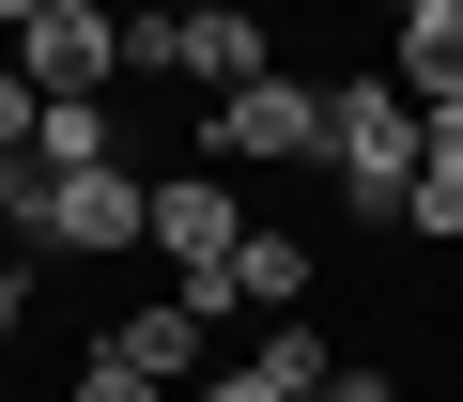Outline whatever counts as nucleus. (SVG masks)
<instances>
[{"label": "nucleus", "instance_id": "nucleus-5", "mask_svg": "<svg viewBox=\"0 0 463 402\" xmlns=\"http://www.w3.org/2000/svg\"><path fill=\"white\" fill-rule=\"evenodd\" d=\"M386 93L432 124V109H463V0H402L386 16Z\"/></svg>", "mask_w": 463, "mask_h": 402}, {"label": "nucleus", "instance_id": "nucleus-12", "mask_svg": "<svg viewBox=\"0 0 463 402\" xmlns=\"http://www.w3.org/2000/svg\"><path fill=\"white\" fill-rule=\"evenodd\" d=\"M62 402H170V387H155V371H124V356H109V340H93V356H78V387H62Z\"/></svg>", "mask_w": 463, "mask_h": 402}, {"label": "nucleus", "instance_id": "nucleus-14", "mask_svg": "<svg viewBox=\"0 0 463 402\" xmlns=\"http://www.w3.org/2000/svg\"><path fill=\"white\" fill-rule=\"evenodd\" d=\"M417 186H448V201H463V109H432V155H417Z\"/></svg>", "mask_w": 463, "mask_h": 402}, {"label": "nucleus", "instance_id": "nucleus-1", "mask_svg": "<svg viewBox=\"0 0 463 402\" xmlns=\"http://www.w3.org/2000/svg\"><path fill=\"white\" fill-rule=\"evenodd\" d=\"M417 155H432V124L386 93V62L325 78V170H340V201H355V217H386V233H402V201H417Z\"/></svg>", "mask_w": 463, "mask_h": 402}, {"label": "nucleus", "instance_id": "nucleus-10", "mask_svg": "<svg viewBox=\"0 0 463 402\" xmlns=\"http://www.w3.org/2000/svg\"><path fill=\"white\" fill-rule=\"evenodd\" d=\"M47 170L78 186V170H124V124L109 109H47Z\"/></svg>", "mask_w": 463, "mask_h": 402}, {"label": "nucleus", "instance_id": "nucleus-8", "mask_svg": "<svg viewBox=\"0 0 463 402\" xmlns=\"http://www.w3.org/2000/svg\"><path fill=\"white\" fill-rule=\"evenodd\" d=\"M325 371H340V356H325L309 325H263V356H232V371L185 387V402H325Z\"/></svg>", "mask_w": 463, "mask_h": 402}, {"label": "nucleus", "instance_id": "nucleus-11", "mask_svg": "<svg viewBox=\"0 0 463 402\" xmlns=\"http://www.w3.org/2000/svg\"><path fill=\"white\" fill-rule=\"evenodd\" d=\"M16 155H47V93H32L16 62H0V170H16Z\"/></svg>", "mask_w": 463, "mask_h": 402}, {"label": "nucleus", "instance_id": "nucleus-4", "mask_svg": "<svg viewBox=\"0 0 463 402\" xmlns=\"http://www.w3.org/2000/svg\"><path fill=\"white\" fill-rule=\"evenodd\" d=\"M47 248L62 263H124V248H155V170H47Z\"/></svg>", "mask_w": 463, "mask_h": 402}, {"label": "nucleus", "instance_id": "nucleus-3", "mask_svg": "<svg viewBox=\"0 0 463 402\" xmlns=\"http://www.w3.org/2000/svg\"><path fill=\"white\" fill-rule=\"evenodd\" d=\"M263 217L232 201V170H155V263H170V294L201 310L216 279H232V248H248Z\"/></svg>", "mask_w": 463, "mask_h": 402}, {"label": "nucleus", "instance_id": "nucleus-7", "mask_svg": "<svg viewBox=\"0 0 463 402\" xmlns=\"http://www.w3.org/2000/svg\"><path fill=\"white\" fill-rule=\"evenodd\" d=\"M216 310H248V325H294L309 310V233H248V248H232V279L201 294V325Z\"/></svg>", "mask_w": 463, "mask_h": 402}, {"label": "nucleus", "instance_id": "nucleus-6", "mask_svg": "<svg viewBox=\"0 0 463 402\" xmlns=\"http://www.w3.org/2000/svg\"><path fill=\"white\" fill-rule=\"evenodd\" d=\"M170 78H201V109H232L248 78H279V32L232 16V0H216V16H170Z\"/></svg>", "mask_w": 463, "mask_h": 402}, {"label": "nucleus", "instance_id": "nucleus-9", "mask_svg": "<svg viewBox=\"0 0 463 402\" xmlns=\"http://www.w3.org/2000/svg\"><path fill=\"white\" fill-rule=\"evenodd\" d=\"M201 340H216V325H201V310H185V294H139V310H124V325H109V356H124V371H155V387H170V402H185V371H201Z\"/></svg>", "mask_w": 463, "mask_h": 402}, {"label": "nucleus", "instance_id": "nucleus-13", "mask_svg": "<svg viewBox=\"0 0 463 402\" xmlns=\"http://www.w3.org/2000/svg\"><path fill=\"white\" fill-rule=\"evenodd\" d=\"M0 233H32V248H47V155H16V170H0Z\"/></svg>", "mask_w": 463, "mask_h": 402}, {"label": "nucleus", "instance_id": "nucleus-15", "mask_svg": "<svg viewBox=\"0 0 463 402\" xmlns=\"http://www.w3.org/2000/svg\"><path fill=\"white\" fill-rule=\"evenodd\" d=\"M325 402H402V387L386 371H325Z\"/></svg>", "mask_w": 463, "mask_h": 402}, {"label": "nucleus", "instance_id": "nucleus-16", "mask_svg": "<svg viewBox=\"0 0 463 402\" xmlns=\"http://www.w3.org/2000/svg\"><path fill=\"white\" fill-rule=\"evenodd\" d=\"M16 310H32V279H16V263H0V340H16Z\"/></svg>", "mask_w": 463, "mask_h": 402}, {"label": "nucleus", "instance_id": "nucleus-2", "mask_svg": "<svg viewBox=\"0 0 463 402\" xmlns=\"http://www.w3.org/2000/svg\"><path fill=\"white\" fill-rule=\"evenodd\" d=\"M201 170H325V78H248L232 109H201Z\"/></svg>", "mask_w": 463, "mask_h": 402}]
</instances>
